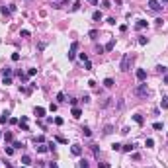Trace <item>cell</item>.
Returning <instances> with one entry per match:
<instances>
[{
	"label": "cell",
	"mask_w": 168,
	"mask_h": 168,
	"mask_svg": "<svg viewBox=\"0 0 168 168\" xmlns=\"http://www.w3.org/2000/svg\"><path fill=\"white\" fill-rule=\"evenodd\" d=\"M102 8H111V2H110V0H104V2H102Z\"/></svg>",
	"instance_id": "obj_30"
},
{
	"label": "cell",
	"mask_w": 168,
	"mask_h": 168,
	"mask_svg": "<svg viewBox=\"0 0 168 168\" xmlns=\"http://www.w3.org/2000/svg\"><path fill=\"white\" fill-rule=\"evenodd\" d=\"M111 149H113V150H121V145H119V143H113V145H111Z\"/></svg>",
	"instance_id": "obj_43"
},
{
	"label": "cell",
	"mask_w": 168,
	"mask_h": 168,
	"mask_svg": "<svg viewBox=\"0 0 168 168\" xmlns=\"http://www.w3.org/2000/svg\"><path fill=\"white\" fill-rule=\"evenodd\" d=\"M98 168H111L108 162H98Z\"/></svg>",
	"instance_id": "obj_35"
},
{
	"label": "cell",
	"mask_w": 168,
	"mask_h": 168,
	"mask_svg": "<svg viewBox=\"0 0 168 168\" xmlns=\"http://www.w3.org/2000/svg\"><path fill=\"white\" fill-rule=\"evenodd\" d=\"M121 150H123V152H133V150H135V145H133V143H127V145H121Z\"/></svg>",
	"instance_id": "obj_8"
},
{
	"label": "cell",
	"mask_w": 168,
	"mask_h": 168,
	"mask_svg": "<svg viewBox=\"0 0 168 168\" xmlns=\"http://www.w3.org/2000/svg\"><path fill=\"white\" fill-rule=\"evenodd\" d=\"M2 76H12V68H8V66L2 68Z\"/></svg>",
	"instance_id": "obj_23"
},
{
	"label": "cell",
	"mask_w": 168,
	"mask_h": 168,
	"mask_svg": "<svg viewBox=\"0 0 168 168\" xmlns=\"http://www.w3.org/2000/svg\"><path fill=\"white\" fill-rule=\"evenodd\" d=\"M152 129H156V131H160V129H162V123H160V121H156V123H152Z\"/></svg>",
	"instance_id": "obj_32"
},
{
	"label": "cell",
	"mask_w": 168,
	"mask_h": 168,
	"mask_svg": "<svg viewBox=\"0 0 168 168\" xmlns=\"http://www.w3.org/2000/svg\"><path fill=\"white\" fill-rule=\"evenodd\" d=\"M131 61H133L131 53H125V55H123V59H121V65H119V68H121L123 72H127V71H129V66H131Z\"/></svg>",
	"instance_id": "obj_1"
},
{
	"label": "cell",
	"mask_w": 168,
	"mask_h": 168,
	"mask_svg": "<svg viewBox=\"0 0 168 168\" xmlns=\"http://www.w3.org/2000/svg\"><path fill=\"white\" fill-rule=\"evenodd\" d=\"M111 131H113V127H111V125H106V127H104V135H110Z\"/></svg>",
	"instance_id": "obj_26"
},
{
	"label": "cell",
	"mask_w": 168,
	"mask_h": 168,
	"mask_svg": "<svg viewBox=\"0 0 168 168\" xmlns=\"http://www.w3.org/2000/svg\"><path fill=\"white\" fill-rule=\"evenodd\" d=\"M43 141H45L43 135H37V137H33V143H35V145H37V143H43Z\"/></svg>",
	"instance_id": "obj_24"
},
{
	"label": "cell",
	"mask_w": 168,
	"mask_h": 168,
	"mask_svg": "<svg viewBox=\"0 0 168 168\" xmlns=\"http://www.w3.org/2000/svg\"><path fill=\"white\" fill-rule=\"evenodd\" d=\"M133 160H141V155L139 152H133Z\"/></svg>",
	"instance_id": "obj_47"
},
{
	"label": "cell",
	"mask_w": 168,
	"mask_h": 168,
	"mask_svg": "<svg viewBox=\"0 0 168 168\" xmlns=\"http://www.w3.org/2000/svg\"><path fill=\"white\" fill-rule=\"evenodd\" d=\"M0 139H2V131H0Z\"/></svg>",
	"instance_id": "obj_53"
},
{
	"label": "cell",
	"mask_w": 168,
	"mask_h": 168,
	"mask_svg": "<svg viewBox=\"0 0 168 168\" xmlns=\"http://www.w3.org/2000/svg\"><path fill=\"white\" fill-rule=\"evenodd\" d=\"M22 164H24V166H29V164H31V158H29L27 155H24V156H22Z\"/></svg>",
	"instance_id": "obj_17"
},
{
	"label": "cell",
	"mask_w": 168,
	"mask_h": 168,
	"mask_svg": "<svg viewBox=\"0 0 168 168\" xmlns=\"http://www.w3.org/2000/svg\"><path fill=\"white\" fill-rule=\"evenodd\" d=\"M20 127H22V131H29V127H27V123H22V121H20Z\"/></svg>",
	"instance_id": "obj_41"
},
{
	"label": "cell",
	"mask_w": 168,
	"mask_h": 168,
	"mask_svg": "<svg viewBox=\"0 0 168 168\" xmlns=\"http://www.w3.org/2000/svg\"><path fill=\"white\" fill-rule=\"evenodd\" d=\"M162 2H164V4H168V0H162Z\"/></svg>",
	"instance_id": "obj_52"
},
{
	"label": "cell",
	"mask_w": 168,
	"mask_h": 168,
	"mask_svg": "<svg viewBox=\"0 0 168 168\" xmlns=\"http://www.w3.org/2000/svg\"><path fill=\"white\" fill-rule=\"evenodd\" d=\"M137 41H139V45H147V43H149V39H147L145 35H139V39H137Z\"/></svg>",
	"instance_id": "obj_22"
},
{
	"label": "cell",
	"mask_w": 168,
	"mask_h": 168,
	"mask_svg": "<svg viewBox=\"0 0 168 168\" xmlns=\"http://www.w3.org/2000/svg\"><path fill=\"white\" fill-rule=\"evenodd\" d=\"M76 51H78V41H72L71 49H68V61H72L76 57Z\"/></svg>",
	"instance_id": "obj_2"
},
{
	"label": "cell",
	"mask_w": 168,
	"mask_h": 168,
	"mask_svg": "<svg viewBox=\"0 0 168 168\" xmlns=\"http://www.w3.org/2000/svg\"><path fill=\"white\" fill-rule=\"evenodd\" d=\"M20 168H26V166H20Z\"/></svg>",
	"instance_id": "obj_54"
},
{
	"label": "cell",
	"mask_w": 168,
	"mask_h": 168,
	"mask_svg": "<svg viewBox=\"0 0 168 168\" xmlns=\"http://www.w3.org/2000/svg\"><path fill=\"white\" fill-rule=\"evenodd\" d=\"M164 84H168V72L164 74Z\"/></svg>",
	"instance_id": "obj_51"
},
{
	"label": "cell",
	"mask_w": 168,
	"mask_h": 168,
	"mask_svg": "<svg viewBox=\"0 0 168 168\" xmlns=\"http://www.w3.org/2000/svg\"><path fill=\"white\" fill-rule=\"evenodd\" d=\"M68 102H71V106H72V108H76V104H78V100H76V98H71Z\"/></svg>",
	"instance_id": "obj_40"
},
{
	"label": "cell",
	"mask_w": 168,
	"mask_h": 168,
	"mask_svg": "<svg viewBox=\"0 0 168 168\" xmlns=\"http://www.w3.org/2000/svg\"><path fill=\"white\" fill-rule=\"evenodd\" d=\"M12 61H20V53H12Z\"/></svg>",
	"instance_id": "obj_46"
},
{
	"label": "cell",
	"mask_w": 168,
	"mask_h": 168,
	"mask_svg": "<svg viewBox=\"0 0 168 168\" xmlns=\"http://www.w3.org/2000/svg\"><path fill=\"white\" fill-rule=\"evenodd\" d=\"M55 141H57V143H61V145H66V143H68L65 137H61V135H57V137H55Z\"/></svg>",
	"instance_id": "obj_21"
},
{
	"label": "cell",
	"mask_w": 168,
	"mask_h": 168,
	"mask_svg": "<svg viewBox=\"0 0 168 168\" xmlns=\"http://www.w3.org/2000/svg\"><path fill=\"white\" fill-rule=\"evenodd\" d=\"M80 61L86 63V61H88V55H86V53H80Z\"/></svg>",
	"instance_id": "obj_36"
},
{
	"label": "cell",
	"mask_w": 168,
	"mask_h": 168,
	"mask_svg": "<svg viewBox=\"0 0 168 168\" xmlns=\"http://www.w3.org/2000/svg\"><path fill=\"white\" fill-rule=\"evenodd\" d=\"M86 2H90V4H94V6L98 4V0H86Z\"/></svg>",
	"instance_id": "obj_50"
},
{
	"label": "cell",
	"mask_w": 168,
	"mask_h": 168,
	"mask_svg": "<svg viewBox=\"0 0 168 168\" xmlns=\"http://www.w3.org/2000/svg\"><path fill=\"white\" fill-rule=\"evenodd\" d=\"M57 102H65V92H59L57 94Z\"/></svg>",
	"instance_id": "obj_29"
},
{
	"label": "cell",
	"mask_w": 168,
	"mask_h": 168,
	"mask_svg": "<svg viewBox=\"0 0 168 168\" xmlns=\"http://www.w3.org/2000/svg\"><path fill=\"white\" fill-rule=\"evenodd\" d=\"M47 147H49V150H55V149H57V145H55V141H51V143H49Z\"/></svg>",
	"instance_id": "obj_42"
},
{
	"label": "cell",
	"mask_w": 168,
	"mask_h": 168,
	"mask_svg": "<svg viewBox=\"0 0 168 168\" xmlns=\"http://www.w3.org/2000/svg\"><path fill=\"white\" fill-rule=\"evenodd\" d=\"M35 115L37 117H43L45 115V108H35Z\"/></svg>",
	"instance_id": "obj_19"
},
{
	"label": "cell",
	"mask_w": 168,
	"mask_h": 168,
	"mask_svg": "<svg viewBox=\"0 0 168 168\" xmlns=\"http://www.w3.org/2000/svg\"><path fill=\"white\" fill-rule=\"evenodd\" d=\"M80 131H82V135H84V137H92V131H90L88 127H82Z\"/></svg>",
	"instance_id": "obj_20"
},
{
	"label": "cell",
	"mask_w": 168,
	"mask_h": 168,
	"mask_svg": "<svg viewBox=\"0 0 168 168\" xmlns=\"http://www.w3.org/2000/svg\"><path fill=\"white\" fill-rule=\"evenodd\" d=\"M53 121H55V123H57V125H63V123H65V121H63V117H55Z\"/></svg>",
	"instance_id": "obj_44"
},
{
	"label": "cell",
	"mask_w": 168,
	"mask_h": 168,
	"mask_svg": "<svg viewBox=\"0 0 168 168\" xmlns=\"http://www.w3.org/2000/svg\"><path fill=\"white\" fill-rule=\"evenodd\" d=\"M49 168H59V166H57V162H49Z\"/></svg>",
	"instance_id": "obj_49"
},
{
	"label": "cell",
	"mask_w": 168,
	"mask_h": 168,
	"mask_svg": "<svg viewBox=\"0 0 168 168\" xmlns=\"http://www.w3.org/2000/svg\"><path fill=\"white\" fill-rule=\"evenodd\" d=\"M71 152L74 156H80V155H82V147H80V145H72L71 147Z\"/></svg>",
	"instance_id": "obj_6"
},
{
	"label": "cell",
	"mask_w": 168,
	"mask_h": 168,
	"mask_svg": "<svg viewBox=\"0 0 168 168\" xmlns=\"http://www.w3.org/2000/svg\"><path fill=\"white\" fill-rule=\"evenodd\" d=\"M4 141H6V143H14V135H12V131H6V133H4Z\"/></svg>",
	"instance_id": "obj_14"
},
{
	"label": "cell",
	"mask_w": 168,
	"mask_h": 168,
	"mask_svg": "<svg viewBox=\"0 0 168 168\" xmlns=\"http://www.w3.org/2000/svg\"><path fill=\"white\" fill-rule=\"evenodd\" d=\"M160 108H162V110L168 108V96H162V100H160Z\"/></svg>",
	"instance_id": "obj_16"
},
{
	"label": "cell",
	"mask_w": 168,
	"mask_h": 168,
	"mask_svg": "<svg viewBox=\"0 0 168 168\" xmlns=\"http://www.w3.org/2000/svg\"><path fill=\"white\" fill-rule=\"evenodd\" d=\"M108 24H110V26H115V18H108Z\"/></svg>",
	"instance_id": "obj_48"
},
{
	"label": "cell",
	"mask_w": 168,
	"mask_h": 168,
	"mask_svg": "<svg viewBox=\"0 0 168 168\" xmlns=\"http://www.w3.org/2000/svg\"><path fill=\"white\" fill-rule=\"evenodd\" d=\"M4 152H6L8 156H12V155H14V147H6V149H4Z\"/></svg>",
	"instance_id": "obj_28"
},
{
	"label": "cell",
	"mask_w": 168,
	"mask_h": 168,
	"mask_svg": "<svg viewBox=\"0 0 168 168\" xmlns=\"http://www.w3.org/2000/svg\"><path fill=\"white\" fill-rule=\"evenodd\" d=\"M20 35H22V37H29V31H27V29H22V31H20Z\"/></svg>",
	"instance_id": "obj_37"
},
{
	"label": "cell",
	"mask_w": 168,
	"mask_h": 168,
	"mask_svg": "<svg viewBox=\"0 0 168 168\" xmlns=\"http://www.w3.org/2000/svg\"><path fill=\"white\" fill-rule=\"evenodd\" d=\"M149 8L155 10V12H160V10H162V2H158V0H149Z\"/></svg>",
	"instance_id": "obj_3"
},
{
	"label": "cell",
	"mask_w": 168,
	"mask_h": 168,
	"mask_svg": "<svg viewBox=\"0 0 168 168\" xmlns=\"http://www.w3.org/2000/svg\"><path fill=\"white\" fill-rule=\"evenodd\" d=\"M0 12L4 14V16H10V8H6V6H2V8H0Z\"/></svg>",
	"instance_id": "obj_31"
},
{
	"label": "cell",
	"mask_w": 168,
	"mask_h": 168,
	"mask_svg": "<svg viewBox=\"0 0 168 168\" xmlns=\"http://www.w3.org/2000/svg\"><path fill=\"white\" fill-rule=\"evenodd\" d=\"M35 149H37V152H45V150H49V147L43 145V143H39V147H35Z\"/></svg>",
	"instance_id": "obj_18"
},
{
	"label": "cell",
	"mask_w": 168,
	"mask_h": 168,
	"mask_svg": "<svg viewBox=\"0 0 168 168\" xmlns=\"http://www.w3.org/2000/svg\"><path fill=\"white\" fill-rule=\"evenodd\" d=\"M2 84H6V86H8V84H12V78H10V76H4V80H2Z\"/></svg>",
	"instance_id": "obj_34"
},
{
	"label": "cell",
	"mask_w": 168,
	"mask_h": 168,
	"mask_svg": "<svg viewBox=\"0 0 168 168\" xmlns=\"http://www.w3.org/2000/svg\"><path fill=\"white\" fill-rule=\"evenodd\" d=\"M35 72H37V68H29V71H27V76H35Z\"/></svg>",
	"instance_id": "obj_39"
},
{
	"label": "cell",
	"mask_w": 168,
	"mask_h": 168,
	"mask_svg": "<svg viewBox=\"0 0 168 168\" xmlns=\"http://www.w3.org/2000/svg\"><path fill=\"white\" fill-rule=\"evenodd\" d=\"M156 71H158L160 74H166V72H168V68H166V66H162V65H160V66H156Z\"/></svg>",
	"instance_id": "obj_25"
},
{
	"label": "cell",
	"mask_w": 168,
	"mask_h": 168,
	"mask_svg": "<svg viewBox=\"0 0 168 168\" xmlns=\"http://www.w3.org/2000/svg\"><path fill=\"white\" fill-rule=\"evenodd\" d=\"M145 147H147V149H150V147H155V141H152V139H147V141H145Z\"/></svg>",
	"instance_id": "obj_27"
},
{
	"label": "cell",
	"mask_w": 168,
	"mask_h": 168,
	"mask_svg": "<svg viewBox=\"0 0 168 168\" xmlns=\"http://www.w3.org/2000/svg\"><path fill=\"white\" fill-rule=\"evenodd\" d=\"M102 18H104V16H102V12H100V10H96V12L92 14V20H94V22H100Z\"/></svg>",
	"instance_id": "obj_15"
},
{
	"label": "cell",
	"mask_w": 168,
	"mask_h": 168,
	"mask_svg": "<svg viewBox=\"0 0 168 168\" xmlns=\"http://www.w3.org/2000/svg\"><path fill=\"white\" fill-rule=\"evenodd\" d=\"M135 76H137V80H139V82H145V80H147V71H145V68H137Z\"/></svg>",
	"instance_id": "obj_5"
},
{
	"label": "cell",
	"mask_w": 168,
	"mask_h": 168,
	"mask_svg": "<svg viewBox=\"0 0 168 168\" xmlns=\"http://www.w3.org/2000/svg\"><path fill=\"white\" fill-rule=\"evenodd\" d=\"M104 86H106V88H113V86H115V80H113V78H106V80H104Z\"/></svg>",
	"instance_id": "obj_12"
},
{
	"label": "cell",
	"mask_w": 168,
	"mask_h": 168,
	"mask_svg": "<svg viewBox=\"0 0 168 168\" xmlns=\"http://www.w3.org/2000/svg\"><path fill=\"white\" fill-rule=\"evenodd\" d=\"M6 121H10V111H2L0 113V125H4Z\"/></svg>",
	"instance_id": "obj_7"
},
{
	"label": "cell",
	"mask_w": 168,
	"mask_h": 168,
	"mask_svg": "<svg viewBox=\"0 0 168 168\" xmlns=\"http://www.w3.org/2000/svg\"><path fill=\"white\" fill-rule=\"evenodd\" d=\"M88 35L92 37V39H96V37H98V31H96V29H92V31H90V33H88Z\"/></svg>",
	"instance_id": "obj_38"
},
{
	"label": "cell",
	"mask_w": 168,
	"mask_h": 168,
	"mask_svg": "<svg viewBox=\"0 0 168 168\" xmlns=\"http://www.w3.org/2000/svg\"><path fill=\"white\" fill-rule=\"evenodd\" d=\"M14 149H24V143H20V141H14Z\"/></svg>",
	"instance_id": "obj_33"
},
{
	"label": "cell",
	"mask_w": 168,
	"mask_h": 168,
	"mask_svg": "<svg viewBox=\"0 0 168 168\" xmlns=\"http://www.w3.org/2000/svg\"><path fill=\"white\" fill-rule=\"evenodd\" d=\"M147 26H149V22H147V20H137V24H135V27H137V29H145Z\"/></svg>",
	"instance_id": "obj_9"
},
{
	"label": "cell",
	"mask_w": 168,
	"mask_h": 168,
	"mask_svg": "<svg viewBox=\"0 0 168 168\" xmlns=\"http://www.w3.org/2000/svg\"><path fill=\"white\" fill-rule=\"evenodd\" d=\"M133 121H135V123H139V125H143V123H145V117H143L141 113H135V115H133Z\"/></svg>",
	"instance_id": "obj_10"
},
{
	"label": "cell",
	"mask_w": 168,
	"mask_h": 168,
	"mask_svg": "<svg viewBox=\"0 0 168 168\" xmlns=\"http://www.w3.org/2000/svg\"><path fill=\"white\" fill-rule=\"evenodd\" d=\"M113 47H115V41H113V39H110L106 45H104V51H111Z\"/></svg>",
	"instance_id": "obj_13"
},
{
	"label": "cell",
	"mask_w": 168,
	"mask_h": 168,
	"mask_svg": "<svg viewBox=\"0 0 168 168\" xmlns=\"http://www.w3.org/2000/svg\"><path fill=\"white\" fill-rule=\"evenodd\" d=\"M84 66H86V71H92V63H90V61L84 63Z\"/></svg>",
	"instance_id": "obj_45"
},
{
	"label": "cell",
	"mask_w": 168,
	"mask_h": 168,
	"mask_svg": "<svg viewBox=\"0 0 168 168\" xmlns=\"http://www.w3.org/2000/svg\"><path fill=\"white\" fill-rule=\"evenodd\" d=\"M166 135H168V131H166Z\"/></svg>",
	"instance_id": "obj_55"
},
{
	"label": "cell",
	"mask_w": 168,
	"mask_h": 168,
	"mask_svg": "<svg viewBox=\"0 0 168 168\" xmlns=\"http://www.w3.org/2000/svg\"><path fill=\"white\" fill-rule=\"evenodd\" d=\"M135 94H137V96H147V94H149V88H147V84H139L137 88H135Z\"/></svg>",
	"instance_id": "obj_4"
},
{
	"label": "cell",
	"mask_w": 168,
	"mask_h": 168,
	"mask_svg": "<svg viewBox=\"0 0 168 168\" xmlns=\"http://www.w3.org/2000/svg\"><path fill=\"white\" fill-rule=\"evenodd\" d=\"M71 113H72V117H76V119H78L80 115H82V110H80V108L76 106V108H72V111H71Z\"/></svg>",
	"instance_id": "obj_11"
}]
</instances>
